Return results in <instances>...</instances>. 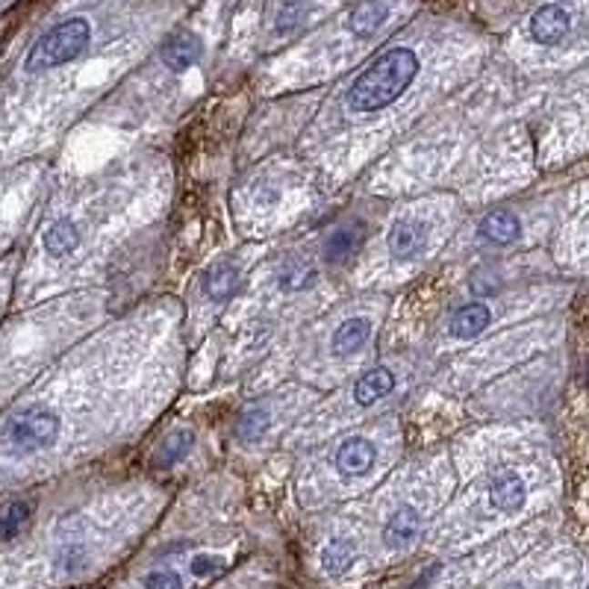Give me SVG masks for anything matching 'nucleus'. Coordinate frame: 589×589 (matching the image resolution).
Returning <instances> with one entry per match:
<instances>
[{
  "label": "nucleus",
  "mask_w": 589,
  "mask_h": 589,
  "mask_svg": "<svg viewBox=\"0 0 589 589\" xmlns=\"http://www.w3.org/2000/svg\"><path fill=\"white\" fill-rule=\"evenodd\" d=\"M419 74V56L410 47H392L366 68L348 89V107L354 112H378L407 92Z\"/></svg>",
  "instance_id": "1"
},
{
  "label": "nucleus",
  "mask_w": 589,
  "mask_h": 589,
  "mask_svg": "<svg viewBox=\"0 0 589 589\" xmlns=\"http://www.w3.org/2000/svg\"><path fill=\"white\" fill-rule=\"evenodd\" d=\"M89 39H92V27H89V21H86V18L62 21L33 45L27 62H24V68H27L30 74H39V71H47V68L66 66V62L77 59L83 50L89 47Z\"/></svg>",
  "instance_id": "2"
},
{
  "label": "nucleus",
  "mask_w": 589,
  "mask_h": 589,
  "mask_svg": "<svg viewBox=\"0 0 589 589\" xmlns=\"http://www.w3.org/2000/svg\"><path fill=\"white\" fill-rule=\"evenodd\" d=\"M59 433V419L47 407H30L12 416L4 428V442L12 451H39L54 445Z\"/></svg>",
  "instance_id": "3"
},
{
  "label": "nucleus",
  "mask_w": 589,
  "mask_h": 589,
  "mask_svg": "<svg viewBox=\"0 0 589 589\" xmlns=\"http://www.w3.org/2000/svg\"><path fill=\"white\" fill-rule=\"evenodd\" d=\"M569 33V12L563 6L548 4L543 9H536V15L531 18V36L540 45H557L566 39Z\"/></svg>",
  "instance_id": "4"
},
{
  "label": "nucleus",
  "mask_w": 589,
  "mask_h": 589,
  "mask_svg": "<svg viewBox=\"0 0 589 589\" xmlns=\"http://www.w3.org/2000/svg\"><path fill=\"white\" fill-rule=\"evenodd\" d=\"M421 531V516L416 507H401L395 516L386 522L383 528V543L392 551H404L407 545L416 543V536Z\"/></svg>",
  "instance_id": "5"
},
{
  "label": "nucleus",
  "mask_w": 589,
  "mask_h": 589,
  "mask_svg": "<svg viewBox=\"0 0 589 589\" xmlns=\"http://www.w3.org/2000/svg\"><path fill=\"white\" fill-rule=\"evenodd\" d=\"M524 481L519 478L516 472H501L490 481V504L495 510H504V513H516L524 504Z\"/></svg>",
  "instance_id": "6"
},
{
  "label": "nucleus",
  "mask_w": 589,
  "mask_h": 589,
  "mask_svg": "<svg viewBox=\"0 0 589 589\" xmlns=\"http://www.w3.org/2000/svg\"><path fill=\"white\" fill-rule=\"evenodd\" d=\"M428 245V228L421 221H398L390 233V250L398 259L416 257Z\"/></svg>",
  "instance_id": "7"
},
{
  "label": "nucleus",
  "mask_w": 589,
  "mask_h": 589,
  "mask_svg": "<svg viewBox=\"0 0 589 589\" xmlns=\"http://www.w3.org/2000/svg\"><path fill=\"white\" fill-rule=\"evenodd\" d=\"M374 462V445L369 440H345L336 451V469L348 478H357V474L369 472Z\"/></svg>",
  "instance_id": "8"
},
{
  "label": "nucleus",
  "mask_w": 589,
  "mask_h": 589,
  "mask_svg": "<svg viewBox=\"0 0 589 589\" xmlns=\"http://www.w3.org/2000/svg\"><path fill=\"white\" fill-rule=\"evenodd\" d=\"M519 233H522V224L516 218V212L510 209H495L481 221V236L493 245H507L513 239H519Z\"/></svg>",
  "instance_id": "9"
},
{
  "label": "nucleus",
  "mask_w": 589,
  "mask_h": 589,
  "mask_svg": "<svg viewBox=\"0 0 589 589\" xmlns=\"http://www.w3.org/2000/svg\"><path fill=\"white\" fill-rule=\"evenodd\" d=\"M200 56V42L195 39L192 33H180L162 47V62L171 71H186L189 66H195V59Z\"/></svg>",
  "instance_id": "10"
},
{
  "label": "nucleus",
  "mask_w": 589,
  "mask_h": 589,
  "mask_svg": "<svg viewBox=\"0 0 589 589\" xmlns=\"http://www.w3.org/2000/svg\"><path fill=\"white\" fill-rule=\"evenodd\" d=\"M395 378L390 369H371L369 374H362L354 386V401L360 407H369L374 401H381L386 392H392Z\"/></svg>",
  "instance_id": "11"
},
{
  "label": "nucleus",
  "mask_w": 589,
  "mask_h": 589,
  "mask_svg": "<svg viewBox=\"0 0 589 589\" xmlns=\"http://www.w3.org/2000/svg\"><path fill=\"white\" fill-rule=\"evenodd\" d=\"M490 307L486 304H469V307H462L457 310V316L454 321H451V333L457 336V340H474L486 324H490Z\"/></svg>",
  "instance_id": "12"
},
{
  "label": "nucleus",
  "mask_w": 589,
  "mask_h": 589,
  "mask_svg": "<svg viewBox=\"0 0 589 589\" xmlns=\"http://www.w3.org/2000/svg\"><path fill=\"white\" fill-rule=\"evenodd\" d=\"M369 333H371V324L366 319H348L333 336V350L340 357L354 354V350H360L362 345H366Z\"/></svg>",
  "instance_id": "13"
},
{
  "label": "nucleus",
  "mask_w": 589,
  "mask_h": 589,
  "mask_svg": "<svg viewBox=\"0 0 589 589\" xmlns=\"http://www.w3.org/2000/svg\"><path fill=\"white\" fill-rule=\"evenodd\" d=\"M383 21H386V6L381 4V0H366V4H360L348 15V27L357 36H371Z\"/></svg>",
  "instance_id": "14"
},
{
  "label": "nucleus",
  "mask_w": 589,
  "mask_h": 589,
  "mask_svg": "<svg viewBox=\"0 0 589 589\" xmlns=\"http://www.w3.org/2000/svg\"><path fill=\"white\" fill-rule=\"evenodd\" d=\"M77 242H80V233H77V228H74L71 221H56L54 228L45 233V248H47L50 257L71 254V250L77 248Z\"/></svg>",
  "instance_id": "15"
},
{
  "label": "nucleus",
  "mask_w": 589,
  "mask_h": 589,
  "mask_svg": "<svg viewBox=\"0 0 589 589\" xmlns=\"http://www.w3.org/2000/svg\"><path fill=\"white\" fill-rule=\"evenodd\" d=\"M354 557H357L354 545L345 543V540H336L321 551V566L328 574H333V578H340V574H345L350 566H354Z\"/></svg>",
  "instance_id": "16"
},
{
  "label": "nucleus",
  "mask_w": 589,
  "mask_h": 589,
  "mask_svg": "<svg viewBox=\"0 0 589 589\" xmlns=\"http://www.w3.org/2000/svg\"><path fill=\"white\" fill-rule=\"evenodd\" d=\"M236 278H239V274H236V266H230V262H221V266H216L204 278V292L212 300L228 298L236 289Z\"/></svg>",
  "instance_id": "17"
},
{
  "label": "nucleus",
  "mask_w": 589,
  "mask_h": 589,
  "mask_svg": "<svg viewBox=\"0 0 589 589\" xmlns=\"http://www.w3.org/2000/svg\"><path fill=\"white\" fill-rule=\"evenodd\" d=\"M30 519V504L24 501H12V504L0 513V543H9L24 531V524Z\"/></svg>",
  "instance_id": "18"
},
{
  "label": "nucleus",
  "mask_w": 589,
  "mask_h": 589,
  "mask_svg": "<svg viewBox=\"0 0 589 589\" xmlns=\"http://www.w3.org/2000/svg\"><path fill=\"white\" fill-rule=\"evenodd\" d=\"M357 242H360L357 230H336L328 239V245H324V257H328L330 262H345V259L354 257Z\"/></svg>",
  "instance_id": "19"
},
{
  "label": "nucleus",
  "mask_w": 589,
  "mask_h": 589,
  "mask_svg": "<svg viewBox=\"0 0 589 589\" xmlns=\"http://www.w3.org/2000/svg\"><path fill=\"white\" fill-rule=\"evenodd\" d=\"M189 445H192V436L186 433V431H180V433H174V436H168L166 442H162V448H159V454H157V460L159 462H178L186 451H189Z\"/></svg>",
  "instance_id": "20"
},
{
  "label": "nucleus",
  "mask_w": 589,
  "mask_h": 589,
  "mask_svg": "<svg viewBox=\"0 0 589 589\" xmlns=\"http://www.w3.org/2000/svg\"><path fill=\"white\" fill-rule=\"evenodd\" d=\"M266 428H269V412L266 410H250L248 416H242V421H239V436L248 442H254V440H259L262 433H266Z\"/></svg>",
  "instance_id": "21"
},
{
  "label": "nucleus",
  "mask_w": 589,
  "mask_h": 589,
  "mask_svg": "<svg viewBox=\"0 0 589 589\" xmlns=\"http://www.w3.org/2000/svg\"><path fill=\"white\" fill-rule=\"evenodd\" d=\"M310 283H316V271L310 266H295L283 274V289H304Z\"/></svg>",
  "instance_id": "22"
},
{
  "label": "nucleus",
  "mask_w": 589,
  "mask_h": 589,
  "mask_svg": "<svg viewBox=\"0 0 589 589\" xmlns=\"http://www.w3.org/2000/svg\"><path fill=\"white\" fill-rule=\"evenodd\" d=\"M145 589H183L178 572H150L145 578Z\"/></svg>",
  "instance_id": "23"
},
{
  "label": "nucleus",
  "mask_w": 589,
  "mask_h": 589,
  "mask_svg": "<svg viewBox=\"0 0 589 589\" xmlns=\"http://www.w3.org/2000/svg\"><path fill=\"white\" fill-rule=\"evenodd\" d=\"M221 569V560L218 557H209V554H200L192 560V572L198 574V578H207V574L212 572H218Z\"/></svg>",
  "instance_id": "24"
}]
</instances>
